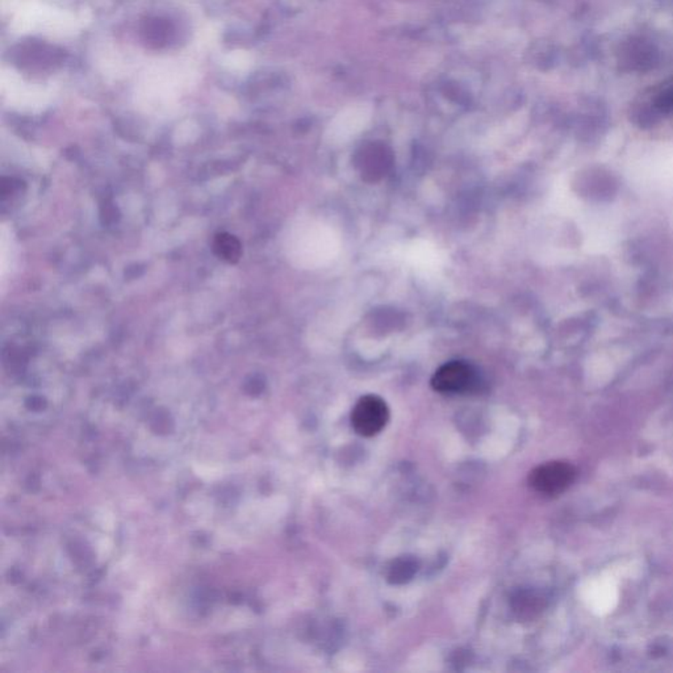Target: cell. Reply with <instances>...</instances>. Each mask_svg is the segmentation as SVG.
<instances>
[{
	"label": "cell",
	"instance_id": "cell-1",
	"mask_svg": "<svg viewBox=\"0 0 673 673\" xmlns=\"http://www.w3.org/2000/svg\"><path fill=\"white\" fill-rule=\"evenodd\" d=\"M478 384V372L470 364L462 361L443 364L432 378V387L440 394H467Z\"/></svg>",
	"mask_w": 673,
	"mask_h": 673
},
{
	"label": "cell",
	"instance_id": "cell-2",
	"mask_svg": "<svg viewBox=\"0 0 673 673\" xmlns=\"http://www.w3.org/2000/svg\"><path fill=\"white\" fill-rule=\"evenodd\" d=\"M389 410L386 402L375 395L362 397L351 413L354 430L362 437H374L386 427Z\"/></svg>",
	"mask_w": 673,
	"mask_h": 673
},
{
	"label": "cell",
	"instance_id": "cell-3",
	"mask_svg": "<svg viewBox=\"0 0 673 673\" xmlns=\"http://www.w3.org/2000/svg\"><path fill=\"white\" fill-rule=\"evenodd\" d=\"M575 478L576 471L568 463L549 462L531 471L528 483L541 495L557 496L571 486Z\"/></svg>",
	"mask_w": 673,
	"mask_h": 673
},
{
	"label": "cell",
	"instance_id": "cell-4",
	"mask_svg": "<svg viewBox=\"0 0 673 673\" xmlns=\"http://www.w3.org/2000/svg\"><path fill=\"white\" fill-rule=\"evenodd\" d=\"M416 572V560L408 557L399 558V560L392 561L387 577H388V582L391 584H404V583L410 582Z\"/></svg>",
	"mask_w": 673,
	"mask_h": 673
},
{
	"label": "cell",
	"instance_id": "cell-5",
	"mask_svg": "<svg viewBox=\"0 0 673 673\" xmlns=\"http://www.w3.org/2000/svg\"><path fill=\"white\" fill-rule=\"evenodd\" d=\"M215 252L222 260L237 262L241 257V244L236 237L222 233L215 239Z\"/></svg>",
	"mask_w": 673,
	"mask_h": 673
},
{
	"label": "cell",
	"instance_id": "cell-6",
	"mask_svg": "<svg viewBox=\"0 0 673 673\" xmlns=\"http://www.w3.org/2000/svg\"><path fill=\"white\" fill-rule=\"evenodd\" d=\"M538 599L531 593L522 592L513 599V609L520 617H530L536 609Z\"/></svg>",
	"mask_w": 673,
	"mask_h": 673
}]
</instances>
